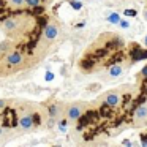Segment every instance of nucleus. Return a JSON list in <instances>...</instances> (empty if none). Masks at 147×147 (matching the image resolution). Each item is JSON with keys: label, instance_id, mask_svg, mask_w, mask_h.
Instances as JSON below:
<instances>
[{"label": "nucleus", "instance_id": "nucleus-1", "mask_svg": "<svg viewBox=\"0 0 147 147\" xmlns=\"http://www.w3.org/2000/svg\"><path fill=\"white\" fill-rule=\"evenodd\" d=\"M33 59L29 57L27 54H24L22 51L13 48L7 49L5 52L0 54V78L10 76V74H14L18 71L27 70L33 65Z\"/></svg>", "mask_w": 147, "mask_h": 147}, {"label": "nucleus", "instance_id": "nucleus-2", "mask_svg": "<svg viewBox=\"0 0 147 147\" xmlns=\"http://www.w3.org/2000/svg\"><path fill=\"white\" fill-rule=\"evenodd\" d=\"M33 18L27 13H21V14H14V16H10L2 22V30L3 33L8 36V38H22L26 36L30 30L33 29Z\"/></svg>", "mask_w": 147, "mask_h": 147}, {"label": "nucleus", "instance_id": "nucleus-3", "mask_svg": "<svg viewBox=\"0 0 147 147\" xmlns=\"http://www.w3.org/2000/svg\"><path fill=\"white\" fill-rule=\"evenodd\" d=\"M59 35H60V27H59V24L55 21H49L45 26V29H43L41 35H40L38 46H36L38 52H41V55H45L48 52V49L52 46V43L59 38Z\"/></svg>", "mask_w": 147, "mask_h": 147}, {"label": "nucleus", "instance_id": "nucleus-4", "mask_svg": "<svg viewBox=\"0 0 147 147\" xmlns=\"http://www.w3.org/2000/svg\"><path fill=\"white\" fill-rule=\"evenodd\" d=\"M35 117H33V112L29 109H22L19 111V119H18V128H19L21 133H30V131L35 128Z\"/></svg>", "mask_w": 147, "mask_h": 147}, {"label": "nucleus", "instance_id": "nucleus-5", "mask_svg": "<svg viewBox=\"0 0 147 147\" xmlns=\"http://www.w3.org/2000/svg\"><path fill=\"white\" fill-rule=\"evenodd\" d=\"M65 115H67V120L70 122H76L82 117L84 114V105L82 103H73V105H68L65 108Z\"/></svg>", "mask_w": 147, "mask_h": 147}, {"label": "nucleus", "instance_id": "nucleus-6", "mask_svg": "<svg viewBox=\"0 0 147 147\" xmlns=\"http://www.w3.org/2000/svg\"><path fill=\"white\" fill-rule=\"evenodd\" d=\"M134 123L136 125H147V106L142 105L134 109Z\"/></svg>", "mask_w": 147, "mask_h": 147}, {"label": "nucleus", "instance_id": "nucleus-7", "mask_svg": "<svg viewBox=\"0 0 147 147\" xmlns=\"http://www.w3.org/2000/svg\"><path fill=\"white\" fill-rule=\"evenodd\" d=\"M119 103H120V95L117 92H109L105 96V105L109 106V108H115Z\"/></svg>", "mask_w": 147, "mask_h": 147}, {"label": "nucleus", "instance_id": "nucleus-8", "mask_svg": "<svg viewBox=\"0 0 147 147\" xmlns=\"http://www.w3.org/2000/svg\"><path fill=\"white\" fill-rule=\"evenodd\" d=\"M122 73H123L122 65H111V67H109V76L111 78H117V76H120Z\"/></svg>", "mask_w": 147, "mask_h": 147}, {"label": "nucleus", "instance_id": "nucleus-9", "mask_svg": "<svg viewBox=\"0 0 147 147\" xmlns=\"http://www.w3.org/2000/svg\"><path fill=\"white\" fill-rule=\"evenodd\" d=\"M41 0H24V5H27L29 8H35V7H40Z\"/></svg>", "mask_w": 147, "mask_h": 147}, {"label": "nucleus", "instance_id": "nucleus-10", "mask_svg": "<svg viewBox=\"0 0 147 147\" xmlns=\"http://www.w3.org/2000/svg\"><path fill=\"white\" fill-rule=\"evenodd\" d=\"M108 21H109L111 24H119V21H120V16H119L117 13H111V14L108 16Z\"/></svg>", "mask_w": 147, "mask_h": 147}, {"label": "nucleus", "instance_id": "nucleus-11", "mask_svg": "<svg viewBox=\"0 0 147 147\" xmlns=\"http://www.w3.org/2000/svg\"><path fill=\"white\" fill-rule=\"evenodd\" d=\"M10 5L14 8H21L24 7V0H10Z\"/></svg>", "mask_w": 147, "mask_h": 147}, {"label": "nucleus", "instance_id": "nucleus-12", "mask_svg": "<svg viewBox=\"0 0 147 147\" xmlns=\"http://www.w3.org/2000/svg\"><path fill=\"white\" fill-rule=\"evenodd\" d=\"M59 128H60L62 131L67 130V120H60V122H59Z\"/></svg>", "mask_w": 147, "mask_h": 147}, {"label": "nucleus", "instance_id": "nucleus-13", "mask_svg": "<svg viewBox=\"0 0 147 147\" xmlns=\"http://www.w3.org/2000/svg\"><path fill=\"white\" fill-rule=\"evenodd\" d=\"M119 26L123 27V29H128V27H130V22H128V21H119Z\"/></svg>", "mask_w": 147, "mask_h": 147}, {"label": "nucleus", "instance_id": "nucleus-14", "mask_svg": "<svg viewBox=\"0 0 147 147\" xmlns=\"http://www.w3.org/2000/svg\"><path fill=\"white\" fill-rule=\"evenodd\" d=\"M127 16H136V10H125Z\"/></svg>", "mask_w": 147, "mask_h": 147}, {"label": "nucleus", "instance_id": "nucleus-15", "mask_svg": "<svg viewBox=\"0 0 147 147\" xmlns=\"http://www.w3.org/2000/svg\"><path fill=\"white\" fill-rule=\"evenodd\" d=\"M141 144L147 146V134H141Z\"/></svg>", "mask_w": 147, "mask_h": 147}, {"label": "nucleus", "instance_id": "nucleus-16", "mask_svg": "<svg viewBox=\"0 0 147 147\" xmlns=\"http://www.w3.org/2000/svg\"><path fill=\"white\" fill-rule=\"evenodd\" d=\"M71 7H73L74 10H79V8H81V3H79V2H74V0H73V2H71Z\"/></svg>", "mask_w": 147, "mask_h": 147}, {"label": "nucleus", "instance_id": "nucleus-17", "mask_svg": "<svg viewBox=\"0 0 147 147\" xmlns=\"http://www.w3.org/2000/svg\"><path fill=\"white\" fill-rule=\"evenodd\" d=\"M141 74H142L144 78H147V65H146V67L142 68V71H141Z\"/></svg>", "mask_w": 147, "mask_h": 147}, {"label": "nucleus", "instance_id": "nucleus-18", "mask_svg": "<svg viewBox=\"0 0 147 147\" xmlns=\"http://www.w3.org/2000/svg\"><path fill=\"white\" fill-rule=\"evenodd\" d=\"M5 106H7V101H5V100H0V109L5 108Z\"/></svg>", "mask_w": 147, "mask_h": 147}, {"label": "nucleus", "instance_id": "nucleus-19", "mask_svg": "<svg viewBox=\"0 0 147 147\" xmlns=\"http://www.w3.org/2000/svg\"><path fill=\"white\" fill-rule=\"evenodd\" d=\"M122 144H123V146H131V141L125 139V141H122Z\"/></svg>", "mask_w": 147, "mask_h": 147}, {"label": "nucleus", "instance_id": "nucleus-20", "mask_svg": "<svg viewBox=\"0 0 147 147\" xmlns=\"http://www.w3.org/2000/svg\"><path fill=\"white\" fill-rule=\"evenodd\" d=\"M52 78H54V76H52V74H51V73H49V74H48V76H46V79H48V81H51V79H52Z\"/></svg>", "mask_w": 147, "mask_h": 147}, {"label": "nucleus", "instance_id": "nucleus-21", "mask_svg": "<svg viewBox=\"0 0 147 147\" xmlns=\"http://www.w3.org/2000/svg\"><path fill=\"white\" fill-rule=\"evenodd\" d=\"M144 43H146V46H147V36H146V38H144Z\"/></svg>", "mask_w": 147, "mask_h": 147}, {"label": "nucleus", "instance_id": "nucleus-22", "mask_svg": "<svg viewBox=\"0 0 147 147\" xmlns=\"http://www.w3.org/2000/svg\"><path fill=\"white\" fill-rule=\"evenodd\" d=\"M144 16H146V19H147V11H146V13H144Z\"/></svg>", "mask_w": 147, "mask_h": 147}]
</instances>
